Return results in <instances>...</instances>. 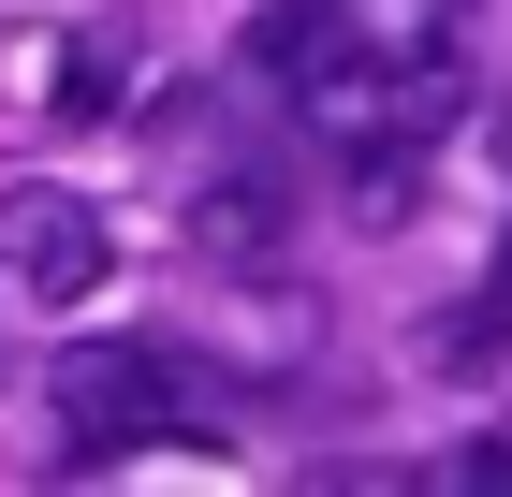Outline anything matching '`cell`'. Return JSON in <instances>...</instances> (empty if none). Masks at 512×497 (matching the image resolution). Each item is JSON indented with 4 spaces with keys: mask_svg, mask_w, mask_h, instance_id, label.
<instances>
[{
    "mask_svg": "<svg viewBox=\"0 0 512 497\" xmlns=\"http://www.w3.org/2000/svg\"><path fill=\"white\" fill-rule=\"evenodd\" d=\"M118 278V220L88 191H0V293H30V307H88Z\"/></svg>",
    "mask_w": 512,
    "mask_h": 497,
    "instance_id": "obj_1",
    "label": "cell"
},
{
    "mask_svg": "<svg viewBox=\"0 0 512 497\" xmlns=\"http://www.w3.org/2000/svg\"><path fill=\"white\" fill-rule=\"evenodd\" d=\"M59 439H74V454H132V439H191V424L161 410V395H176V366H161V351H59Z\"/></svg>",
    "mask_w": 512,
    "mask_h": 497,
    "instance_id": "obj_2",
    "label": "cell"
},
{
    "mask_svg": "<svg viewBox=\"0 0 512 497\" xmlns=\"http://www.w3.org/2000/svg\"><path fill=\"white\" fill-rule=\"evenodd\" d=\"M352 59H366V44H352V15H337V0H278L264 30H249V74H264V88H308V103L352 74Z\"/></svg>",
    "mask_w": 512,
    "mask_h": 497,
    "instance_id": "obj_3",
    "label": "cell"
},
{
    "mask_svg": "<svg viewBox=\"0 0 512 497\" xmlns=\"http://www.w3.org/2000/svg\"><path fill=\"white\" fill-rule=\"evenodd\" d=\"M337 205H352L366 234H395L410 205H425V132H352V176H337Z\"/></svg>",
    "mask_w": 512,
    "mask_h": 497,
    "instance_id": "obj_4",
    "label": "cell"
},
{
    "mask_svg": "<svg viewBox=\"0 0 512 497\" xmlns=\"http://www.w3.org/2000/svg\"><path fill=\"white\" fill-rule=\"evenodd\" d=\"M278 205H293V191H278L264 161H249V176H220V191L191 205V234L220 249V264H249V249H278Z\"/></svg>",
    "mask_w": 512,
    "mask_h": 497,
    "instance_id": "obj_5",
    "label": "cell"
},
{
    "mask_svg": "<svg viewBox=\"0 0 512 497\" xmlns=\"http://www.w3.org/2000/svg\"><path fill=\"white\" fill-rule=\"evenodd\" d=\"M425 351H439V366H498V351H512V234H498V264H483V293L454 307Z\"/></svg>",
    "mask_w": 512,
    "mask_h": 497,
    "instance_id": "obj_6",
    "label": "cell"
},
{
    "mask_svg": "<svg viewBox=\"0 0 512 497\" xmlns=\"http://www.w3.org/2000/svg\"><path fill=\"white\" fill-rule=\"evenodd\" d=\"M59 103H74V117H103V103H118V59H103V44H88V59H59Z\"/></svg>",
    "mask_w": 512,
    "mask_h": 497,
    "instance_id": "obj_7",
    "label": "cell"
},
{
    "mask_svg": "<svg viewBox=\"0 0 512 497\" xmlns=\"http://www.w3.org/2000/svg\"><path fill=\"white\" fill-rule=\"evenodd\" d=\"M454 483H483V497H512V439H469V454H454Z\"/></svg>",
    "mask_w": 512,
    "mask_h": 497,
    "instance_id": "obj_8",
    "label": "cell"
}]
</instances>
